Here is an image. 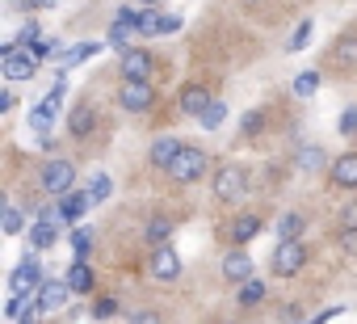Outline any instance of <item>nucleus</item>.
I'll use <instances>...</instances> for the list:
<instances>
[{"label": "nucleus", "mask_w": 357, "mask_h": 324, "mask_svg": "<svg viewBox=\"0 0 357 324\" xmlns=\"http://www.w3.org/2000/svg\"><path fill=\"white\" fill-rule=\"evenodd\" d=\"M172 186H198V182H206L211 177V152L206 147H198V143H185V152L172 160V169L164 173Z\"/></svg>", "instance_id": "f03ea898"}, {"label": "nucleus", "mask_w": 357, "mask_h": 324, "mask_svg": "<svg viewBox=\"0 0 357 324\" xmlns=\"http://www.w3.org/2000/svg\"><path fill=\"white\" fill-rule=\"evenodd\" d=\"M172 232H176V223L168 215H151L143 223V244L147 249H164V244H172Z\"/></svg>", "instance_id": "a211bd4d"}, {"label": "nucleus", "mask_w": 357, "mask_h": 324, "mask_svg": "<svg viewBox=\"0 0 357 324\" xmlns=\"http://www.w3.org/2000/svg\"><path fill=\"white\" fill-rule=\"evenodd\" d=\"M68 295H72L68 278H47V282L38 286V307H43V311H55V307L68 303Z\"/></svg>", "instance_id": "aec40b11"}, {"label": "nucleus", "mask_w": 357, "mask_h": 324, "mask_svg": "<svg viewBox=\"0 0 357 324\" xmlns=\"http://www.w3.org/2000/svg\"><path fill=\"white\" fill-rule=\"evenodd\" d=\"M328 186H332V190H344V194L357 190V147L340 152L332 165H328Z\"/></svg>", "instance_id": "6e6552de"}, {"label": "nucleus", "mask_w": 357, "mask_h": 324, "mask_svg": "<svg viewBox=\"0 0 357 324\" xmlns=\"http://www.w3.org/2000/svg\"><path fill=\"white\" fill-rule=\"evenodd\" d=\"M336 131H340L344 139H357V105H344V110H340V118H336Z\"/></svg>", "instance_id": "f704fd0d"}, {"label": "nucleus", "mask_w": 357, "mask_h": 324, "mask_svg": "<svg viewBox=\"0 0 357 324\" xmlns=\"http://www.w3.org/2000/svg\"><path fill=\"white\" fill-rule=\"evenodd\" d=\"M135 5H139V9H155V5H160V0H135Z\"/></svg>", "instance_id": "c03bdc74"}, {"label": "nucleus", "mask_w": 357, "mask_h": 324, "mask_svg": "<svg viewBox=\"0 0 357 324\" xmlns=\"http://www.w3.org/2000/svg\"><path fill=\"white\" fill-rule=\"evenodd\" d=\"M185 152V139H176V135H155L151 139V147H147V165L151 169H160V173H168L172 169V160Z\"/></svg>", "instance_id": "9d476101"}, {"label": "nucleus", "mask_w": 357, "mask_h": 324, "mask_svg": "<svg viewBox=\"0 0 357 324\" xmlns=\"http://www.w3.org/2000/svg\"><path fill=\"white\" fill-rule=\"evenodd\" d=\"M109 194H114V177H109V173H93V177H89V198H93V207L105 202Z\"/></svg>", "instance_id": "c85d7f7f"}, {"label": "nucleus", "mask_w": 357, "mask_h": 324, "mask_svg": "<svg viewBox=\"0 0 357 324\" xmlns=\"http://www.w3.org/2000/svg\"><path fill=\"white\" fill-rule=\"evenodd\" d=\"M336 228H357V202H344L336 211Z\"/></svg>", "instance_id": "58836bf2"}, {"label": "nucleus", "mask_w": 357, "mask_h": 324, "mask_svg": "<svg viewBox=\"0 0 357 324\" xmlns=\"http://www.w3.org/2000/svg\"><path fill=\"white\" fill-rule=\"evenodd\" d=\"M118 72H122V80H151L155 59H151L147 47H130V51L118 55Z\"/></svg>", "instance_id": "1a4fd4ad"}, {"label": "nucleus", "mask_w": 357, "mask_h": 324, "mask_svg": "<svg viewBox=\"0 0 357 324\" xmlns=\"http://www.w3.org/2000/svg\"><path fill=\"white\" fill-rule=\"evenodd\" d=\"M118 316V299L114 295H97L93 299V320H114Z\"/></svg>", "instance_id": "72a5a7b5"}, {"label": "nucleus", "mask_w": 357, "mask_h": 324, "mask_svg": "<svg viewBox=\"0 0 357 324\" xmlns=\"http://www.w3.org/2000/svg\"><path fill=\"white\" fill-rule=\"evenodd\" d=\"M155 101H160V93L151 80H122L118 84V110L122 114H147V110H155Z\"/></svg>", "instance_id": "423d86ee"}, {"label": "nucleus", "mask_w": 357, "mask_h": 324, "mask_svg": "<svg viewBox=\"0 0 357 324\" xmlns=\"http://www.w3.org/2000/svg\"><path fill=\"white\" fill-rule=\"evenodd\" d=\"M93 131H97V105H93V97H76V105L68 110V135L89 139Z\"/></svg>", "instance_id": "f8f14e48"}, {"label": "nucleus", "mask_w": 357, "mask_h": 324, "mask_svg": "<svg viewBox=\"0 0 357 324\" xmlns=\"http://www.w3.org/2000/svg\"><path fill=\"white\" fill-rule=\"evenodd\" d=\"M0 228H5V236H22V232H26V211L5 207V219H0Z\"/></svg>", "instance_id": "2f4dec72"}, {"label": "nucleus", "mask_w": 357, "mask_h": 324, "mask_svg": "<svg viewBox=\"0 0 357 324\" xmlns=\"http://www.w3.org/2000/svg\"><path fill=\"white\" fill-rule=\"evenodd\" d=\"M93 228H76L72 232V253H76V261H89V253H93Z\"/></svg>", "instance_id": "c756f323"}, {"label": "nucleus", "mask_w": 357, "mask_h": 324, "mask_svg": "<svg viewBox=\"0 0 357 324\" xmlns=\"http://www.w3.org/2000/svg\"><path fill=\"white\" fill-rule=\"evenodd\" d=\"M219 274H223V282H231V286H244L248 278H257V274H252V257H248L244 249H227L223 261H219Z\"/></svg>", "instance_id": "4468645a"}, {"label": "nucleus", "mask_w": 357, "mask_h": 324, "mask_svg": "<svg viewBox=\"0 0 357 324\" xmlns=\"http://www.w3.org/2000/svg\"><path fill=\"white\" fill-rule=\"evenodd\" d=\"M76 165H72V160L68 156H51V160H43V169L34 173V182H38V190L43 194H51L55 202L63 198V194H72L76 190Z\"/></svg>", "instance_id": "7ed1b4c3"}, {"label": "nucleus", "mask_w": 357, "mask_h": 324, "mask_svg": "<svg viewBox=\"0 0 357 324\" xmlns=\"http://www.w3.org/2000/svg\"><path fill=\"white\" fill-rule=\"evenodd\" d=\"M0 72H5L9 84H22V80H34L38 59H34L30 51H17V55H9V59H0Z\"/></svg>", "instance_id": "f3484780"}, {"label": "nucleus", "mask_w": 357, "mask_h": 324, "mask_svg": "<svg viewBox=\"0 0 357 324\" xmlns=\"http://www.w3.org/2000/svg\"><path fill=\"white\" fill-rule=\"evenodd\" d=\"M265 232V219H261V211H240L236 219H231V228H227V240H231V249H244L248 240H257Z\"/></svg>", "instance_id": "ddd939ff"}, {"label": "nucleus", "mask_w": 357, "mask_h": 324, "mask_svg": "<svg viewBox=\"0 0 357 324\" xmlns=\"http://www.w3.org/2000/svg\"><path fill=\"white\" fill-rule=\"evenodd\" d=\"M340 311H344V307H324V311H315V316H311L307 324H328V320H336Z\"/></svg>", "instance_id": "79ce46f5"}, {"label": "nucleus", "mask_w": 357, "mask_h": 324, "mask_svg": "<svg viewBox=\"0 0 357 324\" xmlns=\"http://www.w3.org/2000/svg\"><path fill=\"white\" fill-rule=\"evenodd\" d=\"M89 207H93V198H89V190H72V194H63L59 202H55V211H59V223H80L84 215H89Z\"/></svg>", "instance_id": "dca6fc26"}, {"label": "nucleus", "mask_w": 357, "mask_h": 324, "mask_svg": "<svg viewBox=\"0 0 357 324\" xmlns=\"http://www.w3.org/2000/svg\"><path fill=\"white\" fill-rule=\"evenodd\" d=\"M181 30V17L176 13H160V34H176Z\"/></svg>", "instance_id": "ea45409f"}, {"label": "nucleus", "mask_w": 357, "mask_h": 324, "mask_svg": "<svg viewBox=\"0 0 357 324\" xmlns=\"http://www.w3.org/2000/svg\"><path fill=\"white\" fill-rule=\"evenodd\" d=\"M223 122H227V105H223V101H215V105L202 114V131H219Z\"/></svg>", "instance_id": "c9c22d12"}, {"label": "nucleus", "mask_w": 357, "mask_h": 324, "mask_svg": "<svg viewBox=\"0 0 357 324\" xmlns=\"http://www.w3.org/2000/svg\"><path fill=\"white\" fill-rule=\"evenodd\" d=\"M13 105H17V97H13V93H9V89H5V93H0V114H9V110H13Z\"/></svg>", "instance_id": "37998d69"}, {"label": "nucleus", "mask_w": 357, "mask_h": 324, "mask_svg": "<svg viewBox=\"0 0 357 324\" xmlns=\"http://www.w3.org/2000/svg\"><path fill=\"white\" fill-rule=\"evenodd\" d=\"M336 249L344 257H357V228H336Z\"/></svg>", "instance_id": "e433bc0d"}, {"label": "nucleus", "mask_w": 357, "mask_h": 324, "mask_svg": "<svg viewBox=\"0 0 357 324\" xmlns=\"http://www.w3.org/2000/svg\"><path fill=\"white\" fill-rule=\"evenodd\" d=\"M126 324H164V311L160 307H135L126 316Z\"/></svg>", "instance_id": "4c0bfd02"}, {"label": "nucleus", "mask_w": 357, "mask_h": 324, "mask_svg": "<svg viewBox=\"0 0 357 324\" xmlns=\"http://www.w3.org/2000/svg\"><path fill=\"white\" fill-rule=\"evenodd\" d=\"M97 51H101V43H76L72 51H55V59H59V64H63V72H68V68H76V64L93 59Z\"/></svg>", "instance_id": "a878e982"}, {"label": "nucleus", "mask_w": 357, "mask_h": 324, "mask_svg": "<svg viewBox=\"0 0 357 324\" xmlns=\"http://www.w3.org/2000/svg\"><path fill=\"white\" fill-rule=\"evenodd\" d=\"M248 190H252V173H248L244 165H236V160H227V165H219V169L211 173V194H215V202H223V207L244 202Z\"/></svg>", "instance_id": "f257e3e1"}, {"label": "nucleus", "mask_w": 357, "mask_h": 324, "mask_svg": "<svg viewBox=\"0 0 357 324\" xmlns=\"http://www.w3.org/2000/svg\"><path fill=\"white\" fill-rule=\"evenodd\" d=\"M319 80H324V76L311 68V72H298L290 89H294V97H303V101H307V97H315V93H319Z\"/></svg>", "instance_id": "cd10ccee"}, {"label": "nucleus", "mask_w": 357, "mask_h": 324, "mask_svg": "<svg viewBox=\"0 0 357 324\" xmlns=\"http://www.w3.org/2000/svg\"><path fill=\"white\" fill-rule=\"evenodd\" d=\"M269 299V282L265 278H248L244 286H236V303L240 307H261Z\"/></svg>", "instance_id": "393cba45"}, {"label": "nucleus", "mask_w": 357, "mask_h": 324, "mask_svg": "<svg viewBox=\"0 0 357 324\" xmlns=\"http://www.w3.org/2000/svg\"><path fill=\"white\" fill-rule=\"evenodd\" d=\"M147 270H151V278H155V282H176L185 265H181V253H176L172 244H164V249H151Z\"/></svg>", "instance_id": "9b49d317"}, {"label": "nucleus", "mask_w": 357, "mask_h": 324, "mask_svg": "<svg viewBox=\"0 0 357 324\" xmlns=\"http://www.w3.org/2000/svg\"><path fill=\"white\" fill-rule=\"evenodd\" d=\"M328 64H332V68H353V64H357V38H353V34H340V38H332Z\"/></svg>", "instance_id": "5701e85b"}, {"label": "nucleus", "mask_w": 357, "mask_h": 324, "mask_svg": "<svg viewBox=\"0 0 357 324\" xmlns=\"http://www.w3.org/2000/svg\"><path fill=\"white\" fill-rule=\"evenodd\" d=\"M63 278H68L72 295H93V290H97V270H93L89 261H72Z\"/></svg>", "instance_id": "6ab92c4d"}, {"label": "nucleus", "mask_w": 357, "mask_h": 324, "mask_svg": "<svg viewBox=\"0 0 357 324\" xmlns=\"http://www.w3.org/2000/svg\"><path fill=\"white\" fill-rule=\"evenodd\" d=\"M307 228H311V215L298 211V207H294V211H282V215L273 219V236H278V240H303Z\"/></svg>", "instance_id": "2eb2a0df"}, {"label": "nucleus", "mask_w": 357, "mask_h": 324, "mask_svg": "<svg viewBox=\"0 0 357 324\" xmlns=\"http://www.w3.org/2000/svg\"><path fill=\"white\" fill-rule=\"evenodd\" d=\"M55 240H59V223H55V219H34V223H30V249H34V253L55 249Z\"/></svg>", "instance_id": "4be33fe9"}, {"label": "nucleus", "mask_w": 357, "mask_h": 324, "mask_svg": "<svg viewBox=\"0 0 357 324\" xmlns=\"http://www.w3.org/2000/svg\"><path fill=\"white\" fill-rule=\"evenodd\" d=\"M311 30H315V22H311V17H303V22L294 26V34H290V43H286V51H303V47L311 43Z\"/></svg>", "instance_id": "473e14b6"}, {"label": "nucleus", "mask_w": 357, "mask_h": 324, "mask_svg": "<svg viewBox=\"0 0 357 324\" xmlns=\"http://www.w3.org/2000/svg\"><path fill=\"white\" fill-rule=\"evenodd\" d=\"M59 101H63V97H55V93H51L47 101H38V105L30 110V131H38V135H47V131L55 126V114H59Z\"/></svg>", "instance_id": "412c9836"}, {"label": "nucleus", "mask_w": 357, "mask_h": 324, "mask_svg": "<svg viewBox=\"0 0 357 324\" xmlns=\"http://www.w3.org/2000/svg\"><path fill=\"white\" fill-rule=\"evenodd\" d=\"M219 97H215V84L211 80H185L181 93H176V110H181V118H198V122H202V114Z\"/></svg>", "instance_id": "39448f33"}, {"label": "nucleus", "mask_w": 357, "mask_h": 324, "mask_svg": "<svg viewBox=\"0 0 357 324\" xmlns=\"http://www.w3.org/2000/svg\"><path fill=\"white\" fill-rule=\"evenodd\" d=\"M43 282H47V274H43L38 257H34V253H26V257L13 265V274H9V295H34Z\"/></svg>", "instance_id": "0eeeda50"}, {"label": "nucleus", "mask_w": 357, "mask_h": 324, "mask_svg": "<svg viewBox=\"0 0 357 324\" xmlns=\"http://www.w3.org/2000/svg\"><path fill=\"white\" fill-rule=\"evenodd\" d=\"M307 261H311L307 240H278V249L269 253V274L273 278H294V274H303Z\"/></svg>", "instance_id": "20e7f679"}, {"label": "nucleus", "mask_w": 357, "mask_h": 324, "mask_svg": "<svg viewBox=\"0 0 357 324\" xmlns=\"http://www.w3.org/2000/svg\"><path fill=\"white\" fill-rule=\"evenodd\" d=\"M282 324H307V320L298 316V303H286V307H282Z\"/></svg>", "instance_id": "a19ab883"}, {"label": "nucleus", "mask_w": 357, "mask_h": 324, "mask_svg": "<svg viewBox=\"0 0 357 324\" xmlns=\"http://www.w3.org/2000/svg\"><path fill=\"white\" fill-rule=\"evenodd\" d=\"M294 165H298L303 173H319V169L328 173V165H332V160L324 156V147H315V143H303V147L294 152Z\"/></svg>", "instance_id": "b1692460"}, {"label": "nucleus", "mask_w": 357, "mask_h": 324, "mask_svg": "<svg viewBox=\"0 0 357 324\" xmlns=\"http://www.w3.org/2000/svg\"><path fill=\"white\" fill-rule=\"evenodd\" d=\"M248 5H252V0H248Z\"/></svg>", "instance_id": "a18cd8bd"}, {"label": "nucleus", "mask_w": 357, "mask_h": 324, "mask_svg": "<svg viewBox=\"0 0 357 324\" xmlns=\"http://www.w3.org/2000/svg\"><path fill=\"white\" fill-rule=\"evenodd\" d=\"M13 43H17L22 51H34V47L43 43V26H38V22H26V26L17 30V38H13Z\"/></svg>", "instance_id": "7c9ffc66"}, {"label": "nucleus", "mask_w": 357, "mask_h": 324, "mask_svg": "<svg viewBox=\"0 0 357 324\" xmlns=\"http://www.w3.org/2000/svg\"><path fill=\"white\" fill-rule=\"evenodd\" d=\"M265 122H269V110L257 105V110H248V114L240 118V135H244V139H257V135L265 131Z\"/></svg>", "instance_id": "bb28decb"}]
</instances>
